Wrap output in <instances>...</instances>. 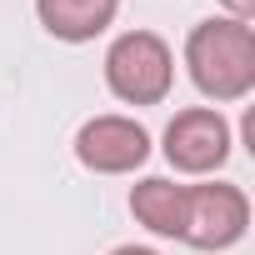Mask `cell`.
Returning a JSON list of instances; mask_svg holds the SVG:
<instances>
[{
	"mask_svg": "<svg viewBox=\"0 0 255 255\" xmlns=\"http://www.w3.org/2000/svg\"><path fill=\"white\" fill-rule=\"evenodd\" d=\"M185 70L190 85L210 105H235L255 90V25L250 20H200L185 35Z\"/></svg>",
	"mask_w": 255,
	"mask_h": 255,
	"instance_id": "obj_1",
	"label": "cell"
},
{
	"mask_svg": "<svg viewBox=\"0 0 255 255\" xmlns=\"http://www.w3.org/2000/svg\"><path fill=\"white\" fill-rule=\"evenodd\" d=\"M105 85L125 105H160L175 85V55L155 30H125L105 50Z\"/></svg>",
	"mask_w": 255,
	"mask_h": 255,
	"instance_id": "obj_2",
	"label": "cell"
},
{
	"mask_svg": "<svg viewBox=\"0 0 255 255\" xmlns=\"http://www.w3.org/2000/svg\"><path fill=\"white\" fill-rule=\"evenodd\" d=\"M250 230V200L240 185L230 180H205V185H185V245L215 255L240 245Z\"/></svg>",
	"mask_w": 255,
	"mask_h": 255,
	"instance_id": "obj_3",
	"label": "cell"
},
{
	"mask_svg": "<svg viewBox=\"0 0 255 255\" xmlns=\"http://www.w3.org/2000/svg\"><path fill=\"white\" fill-rule=\"evenodd\" d=\"M230 120L215 110V105H190V110H175V120L165 125V160L170 170L180 175H215L225 160H230Z\"/></svg>",
	"mask_w": 255,
	"mask_h": 255,
	"instance_id": "obj_4",
	"label": "cell"
},
{
	"mask_svg": "<svg viewBox=\"0 0 255 255\" xmlns=\"http://www.w3.org/2000/svg\"><path fill=\"white\" fill-rule=\"evenodd\" d=\"M75 160L95 175H135L150 160V130L130 115H90L75 130Z\"/></svg>",
	"mask_w": 255,
	"mask_h": 255,
	"instance_id": "obj_5",
	"label": "cell"
},
{
	"mask_svg": "<svg viewBox=\"0 0 255 255\" xmlns=\"http://www.w3.org/2000/svg\"><path fill=\"white\" fill-rule=\"evenodd\" d=\"M40 25L65 40V45H85L95 35H105L120 15V0H35Z\"/></svg>",
	"mask_w": 255,
	"mask_h": 255,
	"instance_id": "obj_6",
	"label": "cell"
},
{
	"mask_svg": "<svg viewBox=\"0 0 255 255\" xmlns=\"http://www.w3.org/2000/svg\"><path fill=\"white\" fill-rule=\"evenodd\" d=\"M130 215L150 235L180 240L185 235V185H175L165 175H145L140 185H130Z\"/></svg>",
	"mask_w": 255,
	"mask_h": 255,
	"instance_id": "obj_7",
	"label": "cell"
},
{
	"mask_svg": "<svg viewBox=\"0 0 255 255\" xmlns=\"http://www.w3.org/2000/svg\"><path fill=\"white\" fill-rule=\"evenodd\" d=\"M220 5H225L230 20H250V15H255V0H220Z\"/></svg>",
	"mask_w": 255,
	"mask_h": 255,
	"instance_id": "obj_8",
	"label": "cell"
},
{
	"mask_svg": "<svg viewBox=\"0 0 255 255\" xmlns=\"http://www.w3.org/2000/svg\"><path fill=\"white\" fill-rule=\"evenodd\" d=\"M110 255H160V250H150V245H115Z\"/></svg>",
	"mask_w": 255,
	"mask_h": 255,
	"instance_id": "obj_9",
	"label": "cell"
}]
</instances>
